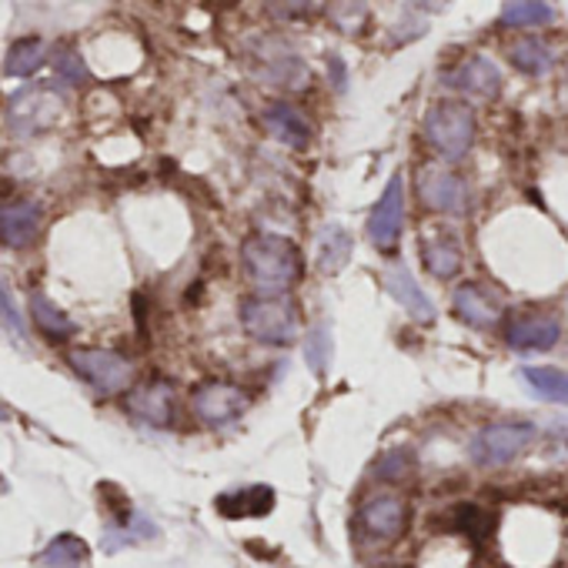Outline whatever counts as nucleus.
Segmentation results:
<instances>
[{
	"instance_id": "4be33fe9",
	"label": "nucleus",
	"mask_w": 568,
	"mask_h": 568,
	"mask_svg": "<svg viewBox=\"0 0 568 568\" xmlns=\"http://www.w3.org/2000/svg\"><path fill=\"white\" fill-rule=\"evenodd\" d=\"M508 61L515 64V71L521 74H531V78H541L551 71V51L541 38H521L511 44L508 51Z\"/></svg>"
},
{
	"instance_id": "5701e85b",
	"label": "nucleus",
	"mask_w": 568,
	"mask_h": 568,
	"mask_svg": "<svg viewBox=\"0 0 568 568\" xmlns=\"http://www.w3.org/2000/svg\"><path fill=\"white\" fill-rule=\"evenodd\" d=\"M31 318L38 322V328L48 335V338H71L74 335V322L44 295V292H31Z\"/></svg>"
},
{
	"instance_id": "b1692460",
	"label": "nucleus",
	"mask_w": 568,
	"mask_h": 568,
	"mask_svg": "<svg viewBox=\"0 0 568 568\" xmlns=\"http://www.w3.org/2000/svg\"><path fill=\"white\" fill-rule=\"evenodd\" d=\"M525 382L531 385V392L545 402L555 405H568V372L551 368V365H538V368H525Z\"/></svg>"
},
{
	"instance_id": "ddd939ff",
	"label": "nucleus",
	"mask_w": 568,
	"mask_h": 568,
	"mask_svg": "<svg viewBox=\"0 0 568 568\" xmlns=\"http://www.w3.org/2000/svg\"><path fill=\"white\" fill-rule=\"evenodd\" d=\"M558 322L551 315H518L505 325V342L515 352H548L558 345Z\"/></svg>"
},
{
	"instance_id": "473e14b6",
	"label": "nucleus",
	"mask_w": 568,
	"mask_h": 568,
	"mask_svg": "<svg viewBox=\"0 0 568 568\" xmlns=\"http://www.w3.org/2000/svg\"><path fill=\"white\" fill-rule=\"evenodd\" d=\"M0 418H8V408L4 405H0Z\"/></svg>"
},
{
	"instance_id": "393cba45",
	"label": "nucleus",
	"mask_w": 568,
	"mask_h": 568,
	"mask_svg": "<svg viewBox=\"0 0 568 568\" xmlns=\"http://www.w3.org/2000/svg\"><path fill=\"white\" fill-rule=\"evenodd\" d=\"M88 558V545L78 535H58L44 551H41V565L44 568H78Z\"/></svg>"
},
{
	"instance_id": "7ed1b4c3",
	"label": "nucleus",
	"mask_w": 568,
	"mask_h": 568,
	"mask_svg": "<svg viewBox=\"0 0 568 568\" xmlns=\"http://www.w3.org/2000/svg\"><path fill=\"white\" fill-rule=\"evenodd\" d=\"M425 138L445 161H462L475 141V111L465 101H442L425 114Z\"/></svg>"
},
{
	"instance_id": "1a4fd4ad",
	"label": "nucleus",
	"mask_w": 568,
	"mask_h": 568,
	"mask_svg": "<svg viewBox=\"0 0 568 568\" xmlns=\"http://www.w3.org/2000/svg\"><path fill=\"white\" fill-rule=\"evenodd\" d=\"M44 207L38 201H0V244L31 247L41 237Z\"/></svg>"
},
{
	"instance_id": "6ab92c4d",
	"label": "nucleus",
	"mask_w": 568,
	"mask_h": 568,
	"mask_svg": "<svg viewBox=\"0 0 568 568\" xmlns=\"http://www.w3.org/2000/svg\"><path fill=\"white\" fill-rule=\"evenodd\" d=\"M355 254V241L342 224H325L318 234V267L325 274H338Z\"/></svg>"
},
{
	"instance_id": "39448f33",
	"label": "nucleus",
	"mask_w": 568,
	"mask_h": 568,
	"mask_svg": "<svg viewBox=\"0 0 568 568\" xmlns=\"http://www.w3.org/2000/svg\"><path fill=\"white\" fill-rule=\"evenodd\" d=\"M71 368L94 385L104 395H118L128 392L134 385V365L131 358H124L121 352H108V348H78L71 352Z\"/></svg>"
},
{
	"instance_id": "f03ea898",
	"label": "nucleus",
	"mask_w": 568,
	"mask_h": 568,
	"mask_svg": "<svg viewBox=\"0 0 568 568\" xmlns=\"http://www.w3.org/2000/svg\"><path fill=\"white\" fill-rule=\"evenodd\" d=\"M241 328L261 345H295L302 315L292 298H247L241 302Z\"/></svg>"
},
{
	"instance_id": "2f4dec72",
	"label": "nucleus",
	"mask_w": 568,
	"mask_h": 568,
	"mask_svg": "<svg viewBox=\"0 0 568 568\" xmlns=\"http://www.w3.org/2000/svg\"><path fill=\"white\" fill-rule=\"evenodd\" d=\"M558 438H561V445H568V422L558 425Z\"/></svg>"
},
{
	"instance_id": "c85d7f7f",
	"label": "nucleus",
	"mask_w": 568,
	"mask_h": 568,
	"mask_svg": "<svg viewBox=\"0 0 568 568\" xmlns=\"http://www.w3.org/2000/svg\"><path fill=\"white\" fill-rule=\"evenodd\" d=\"M0 325H4V328L14 335V342H24V338H28L24 315L18 312L14 295H11V288H8V281H4V277H0Z\"/></svg>"
},
{
	"instance_id": "412c9836",
	"label": "nucleus",
	"mask_w": 568,
	"mask_h": 568,
	"mask_svg": "<svg viewBox=\"0 0 568 568\" xmlns=\"http://www.w3.org/2000/svg\"><path fill=\"white\" fill-rule=\"evenodd\" d=\"M44 61H48V44L41 38H21L8 51L4 74L8 78H31L44 68Z\"/></svg>"
},
{
	"instance_id": "9b49d317",
	"label": "nucleus",
	"mask_w": 568,
	"mask_h": 568,
	"mask_svg": "<svg viewBox=\"0 0 568 568\" xmlns=\"http://www.w3.org/2000/svg\"><path fill=\"white\" fill-rule=\"evenodd\" d=\"M362 525L368 535L382 538V541H395L405 535L408 528V505L402 495H392V491H382V495H372L362 511H358Z\"/></svg>"
},
{
	"instance_id": "f8f14e48",
	"label": "nucleus",
	"mask_w": 568,
	"mask_h": 568,
	"mask_svg": "<svg viewBox=\"0 0 568 568\" xmlns=\"http://www.w3.org/2000/svg\"><path fill=\"white\" fill-rule=\"evenodd\" d=\"M455 305V315L468 325V328H478V332H491L501 318V302L485 288L478 281H468L455 292L452 298Z\"/></svg>"
},
{
	"instance_id": "6e6552de",
	"label": "nucleus",
	"mask_w": 568,
	"mask_h": 568,
	"mask_svg": "<svg viewBox=\"0 0 568 568\" xmlns=\"http://www.w3.org/2000/svg\"><path fill=\"white\" fill-rule=\"evenodd\" d=\"M402 227H405V184L402 174H395L368 217V237L378 251L392 254L398 247Z\"/></svg>"
},
{
	"instance_id": "a878e982",
	"label": "nucleus",
	"mask_w": 568,
	"mask_h": 568,
	"mask_svg": "<svg viewBox=\"0 0 568 568\" xmlns=\"http://www.w3.org/2000/svg\"><path fill=\"white\" fill-rule=\"evenodd\" d=\"M555 18V8L538 4V0H521V4H505L501 8V24L505 28H538Z\"/></svg>"
},
{
	"instance_id": "f257e3e1",
	"label": "nucleus",
	"mask_w": 568,
	"mask_h": 568,
	"mask_svg": "<svg viewBox=\"0 0 568 568\" xmlns=\"http://www.w3.org/2000/svg\"><path fill=\"white\" fill-rule=\"evenodd\" d=\"M241 264L261 298H288L302 281V251L281 234H254L241 244Z\"/></svg>"
},
{
	"instance_id": "c756f323",
	"label": "nucleus",
	"mask_w": 568,
	"mask_h": 568,
	"mask_svg": "<svg viewBox=\"0 0 568 568\" xmlns=\"http://www.w3.org/2000/svg\"><path fill=\"white\" fill-rule=\"evenodd\" d=\"M455 521H458V528L468 535V538H475V541H481L485 535H491V518L481 511V508H475V505H462L458 511H455Z\"/></svg>"
},
{
	"instance_id": "bb28decb",
	"label": "nucleus",
	"mask_w": 568,
	"mask_h": 568,
	"mask_svg": "<svg viewBox=\"0 0 568 568\" xmlns=\"http://www.w3.org/2000/svg\"><path fill=\"white\" fill-rule=\"evenodd\" d=\"M332 352H335V342H332V328L328 325H315L305 338V362L312 365L315 375H328L332 368Z\"/></svg>"
},
{
	"instance_id": "0eeeda50",
	"label": "nucleus",
	"mask_w": 568,
	"mask_h": 568,
	"mask_svg": "<svg viewBox=\"0 0 568 568\" xmlns=\"http://www.w3.org/2000/svg\"><path fill=\"white\" fill-rule=\"evenodd\" d=\"M64 111V98L54 94L48 84H38V88H28V91H18L11 98V124L24 134H38V131H48Z\"/></svg>"
},
{
	"instance_id": "9d476101",
	"label": "nucleus",
	"mask_w": 568,
	"mask_h": 568,
	"mask_svg": "<svg viewBox=\"0 0 568 568\" xmlns=\"http://www.w3.org/2000/svg\"><path fill=\"white\" fill-rule=\"evenodd\" d=\"M418 197L432 211L462 214L468 207V184L458 174L445 171V168H425L418 174Z\"/></svg>"
},
{
	"instance_id": "4468645a",
	"label": "nucleus",
	"mask_w": 568,
	"mask_h": 568,
	"mask_svg": "<svg viewBox=\"0 0 568 568\" xmlns=\"http://www.w3.org/2000/svg\"><path fill=\"white\" fill-rule=\"evenodd\" d=\"M445 84L471 98H495L501 88V74L495 61H488L485 54H471L458 68H452V74H445Z\"/></svg>"
},
{
	"instance_id": "20e7f679",
	"label": "nucleus",
	"mask_w": 568,
	"mask_h": 568,
	"mask_svg": "<svg viewBox=\"0 0 568 568\" xmlns=\"http://www.w3.org/2000/svg\"><path fill=\"white\" fill-rule=\"evenodd\" d=\"M535 438L531 422H491L478 428L468 442V455L481 468H501L515 462Z\"/></svg>"
},
{
	"instance_id": "dca6fc26",
	"label": "nucleus",
	"mask_w": 568,
	"mask_h": 568,
	"mask_svg": "<svg viewBox=\"0 0 568 568\" xmlns=\"http://www.w3.org/2000/svg\"><path fill=\"white\" fill-rule=\"evenodd\" d=\"M264 128H267V134L274 141L288 144L295 151H305L312 144V124H308V118L298 108H292L288 101H274L264 111Z\"/></svg>"
},
{
	"instance_id": "7c9ffc66",
	"label": "nucleus",
	"mask_w": 568,
	"mask_h": 568,
	"mask_svg": "<svg viewBox=\"0 0 568 568\" xmlns=\"http://www.w3.org/2000/svg\"><path fill=\"white\" fill-rule=\"evenodd\" d=\"M54 71H58V78H61V81H68V84H81V81L88 78L84 61H81L74 51H68V48L54 54Z\"/></svg>"
},
{
	"instance_id": "cd10ccee",
	"label": "nucleus",
	"mask_w": 568,
	"mask_h": 568,
	"mask_svg": "<svg viewBox=\"0 0 568 568\" xmlns=\"http://www.w3.org/2000/svg\"><path fill=\"white\" fill-rule=\"evenodd\" d=\"M415 471V455L408 448H392L375 462V475L382 481H405Z\"/></svg>"
},
{
	"instance_id": "2eb2a0df",
	"label": "nucleus",
	"mask_w": 568,
	"mask_h": 568,
	"mask_svg": "<svg viewBox=\"0 0 568 568\" xmlns=\"http://www.w3.org/2000/svg\"><path fill=\"white\" fill-rule=\"evenodd\" d=\"M385 288H388V295H392L418 325H432V322H435V305H432V298L422 292V284L415 281V274H412L405 264H392V267L385 271Z\"/></svg>"
},
{
	"instance_id": "423d86ee",
	"label": "nucleus",
	"mask_w": 568,
	"mask_h": 568,
	"mask_svg": "<svg viewBox=\"0 0 568 568\" xmlns=\"http://www.w3.org/2000/svg\"><path fill=\"white\" fill-rule=\"evenodd\" d=\"M191 408L194 415L211 425V428H224V425H234L237 418H244L247 412V395L237 388V385H227V382H207L194 392L191 398Z\"/></svg>"
},
{
	"instance_id": "f3484780",
	"label": "nucleus",
	"mask_w": 568,
	"mask_h": 568,
	"mask_svg": "<svg viewBox=\"0 0 568 568\" xmlns=\"http://www.w3.org/2000/svg\"><path fill=\"white\" fill-rule=\"evenodd\" d=\"M128 405H131V415L138 422H144V425H154V428L171 425V418H174V388L168 382L141 385V388H134Z\"/></svg>"
},
{
	"instance_id": "a211bd4d",
	"label": "nucleus",
	"mask_w": 568,
	"mask_h": 568,
	"mask_svg": "<svg viewBox=\"0 0 568 568\" xmlns=\"http://www.w3.org/2000/svg\"><path fill=\"white\" fill-rule=\"evenodd\" d=\"M432 231H435V234H428V237L422 241V261H425V267H428L435 277L448 281V277H455V274L462 271V244H458L452 234L438 231V227H432Z\"/></svg>"
},
{
	"instance_id": "aec40b11",
	"label": "nucleus",
	"mask_w": 568,
	"mask_h": 568,
	"mask_svg": "<svg viewBox=\"0 0 568 568\" xmlns=\"http://www.w3.org/2000/svg\"><path fill=\"white\" fill-rule=\"evenodd\" d=\"M271 508H274V491L264 488V485H254V488L217 498V511L227 515V518H261Z\"/></svg>"
}]
</instances>
